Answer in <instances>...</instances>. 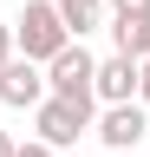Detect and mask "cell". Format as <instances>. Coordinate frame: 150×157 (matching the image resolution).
<instances>
[{
    "label": "cell",
    "instance_id": "obj_5",
    "mask_svg": "<svg viewBox=\"0 0 150 157\" xmlns=\"http://www.w3.org/2000/svg\"><path fill=\"white\" fill-rule=\"evenodd\" d=\"M46 98V66H33V59L13 52L7 66H0V105H13V111H33Z\"/></svg>",
    "mask_w": 150,
    "mask_h": 157
},
{
    "label": "cell",
    "instance_id": "obj_3",
    "mask_svg": "<svg viewBox=\"0 0 150 157\" xmlns=\"http://www.w3.org/2000/svg\"><path fill=\"white\" fill-rule=\"evenodd\" d=\"M91 72H98V59L85 52V39H72L65 52L46 59V92L52 98H91Z\"/></svg>",
    "mask_w": 150,
    "mask_h": 157
},
{
    "label": "cell",
    "instance_id": "obj_1",
    "mask_svg": "<svg viewBox=\"0 0 150 157\" xmlns=\"http://www.w3.org/2000/svg\"><path fill=\"white\" fill-rule=\"evenodd\" d=\"M65 46H72V26L59 20V7H52V0H26L20 20H13V52L33 59V66H46V59L65 52Z\"/></svg>",
    "mask_w": 150,
    "mask_h": 157
},
{
    "label": "cell",
    "instance_id": "obj_7",
    "mask_svg": "<svg viewBox=\"0 0 150 157\" xmlns=\"http://www.w3.org/2000/svg\"><path fill=\"white\" fill-rule=\"evenodd\" d=\"M111 39H118L124 59H150V13H111Z\"/></svg>",
    "mask_w": 150,
    "mask_h": 157
},
{
    "label": "cell",
    "instance_id": "obj_12",
    "mask_svg": "<svg viewBox=\"0 0 150 157\" xmlns=\"http://www.w3.org/2000/svg\"><path fill=\"white\" fill-rule=\"evenodd\" d=\"M13 157H59V151H52V144H39V137H33V144H20Z\"/></svg>",
    "mask_w": 150,
    "mask_h": 157
},
{
    "label": "cell",
    "instance_id": "obj_11",
    "mask_svg": "<svg viewBox=\"0 0 150 157\" xmlns=\"http://www.w3.org/2000/svg\"><path fill=\"white\" fill-rule=\"evenodd\" d=\"M111 13H150V0H104Z\"/></svg>",
    "mask_w": 150,
    "mask_h": 157
},
{
    "label": "cell",
    "instance_id": "obj_8",
    "mask_svg": "<svg viewBox=\"0 0 150 157\" xmlns=\"http://www.w3.org/2000/svg\"><path fill=\"white\" fill-rule=\"evenodd\" d=\"M52 7H59V20L72 26V39H85V33L104 20V0H52Z\"/></svg>",
    "mask_w": 150,
    "mask_h": 157
},
{
    "label": "cell",
    "instance_id": "obj_4",
    "mask_svg": "<svg viewBox=\"0 0 150 157\" xmlns=\"http://www.w3.org/2000/svg\"><path fill=\"white\" fill-rule=\"evenodd\" d=\"M144 131H150V111L137 105V98H130V105H104V111H98V144H104V151H137Z\"/></svg>",
    "mask_w": 150,
    "mask_h": 157
},
{
    "label": "cell",
    "instance_id": "obj_6",
    "mask_svg": "<svg viewBox=\"0 0 150 157\" xmlns=\"http://www.w3.org/2000/svg\"><path fill=\"white\" fill-rule=\"evenodd\" d=\"M91 98H104V105H130V98H137V59H124V52L98 59V72H91Z\"/></svg>",
    "mask_w": 150,
    "mask_h": 157
},
{
    "label": "cell",
    "instance_id": "obj_10",
    "mask_svg": "<svg viewBox=\"0 0 150 157\" xmlns=\"http://www.w3.org/2000/svg\"><path fill=\"white\" fill-rule=\"evenodd\" d=\"M13 59V20H0V66Z\"/></svg>",
    "mask_w": 150,
    "mask_h": 157
},
{
    "label": "cell",
    "instance_id": "obj_13",
    "mask_svg": "<svg viewBox=\"0 0 150 157\" xmlns=\"http://www.w3.org/2000/svg\"><path fill=\"white\" fill-rule=\"evenodd\" d=\"M13 151H20V137H13V131H0V157H13Z\"/></svg>",
    "mask_w": 150,
    "mask_h": 157
},
{
    "label": "cell",
    "instance_id": "obj_9",
    "mask_svg": "<svg viewBox=\"0 0 150 157\" xmlns=\"http://www.w3.org/2000/svg\"><path fill=\"white\" fill-rule=\"evenodd\" d=\"M137 105L150 111V59H144V66H137Z\"/></svg>",
    "mask_w": 150,
    "mask_h": 157
},
{
    "label": "cell",
    "instance_id": "obj_2",
    "mask_svg": "<svg viewBox=\"0 0 150 157\" xmlns=\"http://www.w3.org/2000/svg\"><path fill=\"white\" fill-rule=\"evenodd\" d=\"M98 124V98H39L33 105V131H39V144H52V151H72L79 137Z\"/></svg>",
    "mask_w": 150,
    "mask_h": 157
}]
</instances>
